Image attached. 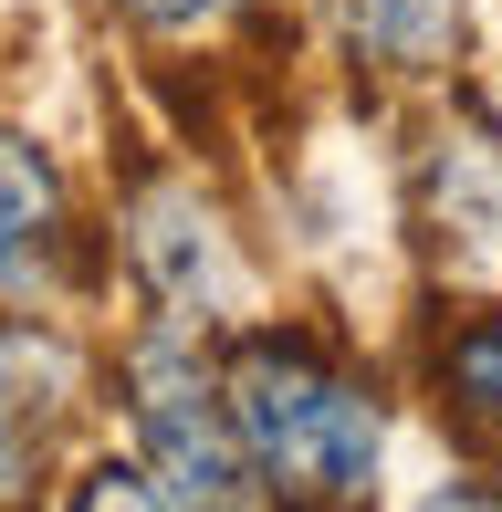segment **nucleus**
I'll list each match as a JSON object with an SVG mask.
<instances>
[{
  "label": "nucleus",
  "instance_id": "nucleus-3",
  "mask_svg": "<svg viewBox=\"0 0 502 512\" xmlns=\"http://www.w3.org/2000/svg\"><path fill=\"white\" fill-rule=\"evenodd\" d=\"M74 408V345L32 314H0V512H32V471Z\"/></svg>",
  "mask_w": 502,
  "mask_h": 512
},
{
  "label": "nucleus",
  "instance_id": "nucleus-4",
  "mask_svg": "<svg viewBox=\"0 0 502 512\" xmlns=\"http://www.w3.org/2000/svg\"><path fill=\"white\" fill-rule=\"evenodd\" d=\"M136 272H147V293L168 304V324H199L220 304V283H231V251H220V220L199 209V189H157L136 199Z\"/></svg>",
  "mask_w": 502,
  "mask_h": 512
},
{
  "label": "nucleus",
  "instance_id": "nucleus-2",
  "mask_svg": "<svg viewBox=\"0 0 502 512\" xmlns=\"http://www.w3.org/2000/svg\"><path fill=\"white\" fill-rule=\"evenodd\" d=\"M126 418H136V471L157 481L168 512H262L251 502V471H241V439H231V408H220V377L178 324L136 335Z\"/></svg>",
  "mask_w": 502,
  "mask_h": 512
},
{
  "label": "nucleus",
  "instance_id": "nucleus-6",
  "mask_svg": "<svg viewBox=\"0 0 502 512\" xmlns=\"http://www.w3.org/2000/svg\"><path fill=\"white\" fill-rule=\"evenodd\" d=\"M335 21L387 74H440L461 53V0H335Z\"/></svg>",
  "mask_w": 502,
  "mask_h": 512
},
{
  "label": "nucleus",
  "instance_id": "nucleus-9",
  "mask_svg": "<svg viewBox=\"0 0 502 512\" xmlns=\"http://www.w3.org/2000/svg\"><path fill=\"white\" fill-rule=\"evenodd\" d=\"M136 21H147V32H210L220 11H231V0H126Z\"/></svg>",
  "mask_w": 502,
  "mask_h": 512
},
{
  "label": "nucleus",
  "instance_id": "nucleus-5",
  "mask_svg": "<svg viewBox=\"0 0 502 512\" xmlns=\"http://www.w3.org/2000/svg\"><path fill=\"white\" fill-rule=\"evenodd\" d=\"M63 272V178L32 136L0 126V293H42Z\"/></svg>",
  "mask_w": 502,
  "mask_h": 512
},
{
  "label": "nucleus",
  "instance_id": "nucleus-1",
  "mask_svg": "<svg viewBox=\"0 0 502 512\" xmlns=\"http://www.w3.org/2000/svg\"><path fill=\"white\" fill-rule=\"evenodd\" d=\"M210 377H220V408H231L251 502H272V512H356L367 502L377 450H387L367 377H346L304 335H241Z\"/></svg>",
  "mask_w": 502,
  "mask_h": 512
},
{
  "label": "nucleus",
  "instance_id": "nucleus-8",
  "mask_svg": "<svg viewBox=\"0 0 502 512\" xmlns=\"http://www.w3.org/2000/svg\"><path fill=\"white\" fill-rule=\"evenodd\" d=\"M63 512H168V502H157V481H147V471H126V460H95V471L74 481V502H63Z\"/></svg>",
  "mask_w": 502,
  "mask_h": 512
},
{
  "label": "nucleus",
  "instance_id": "nucleus-7",
  "mask_svg": "<svg viewBox=\"0 0 502 512\" xmlns=\"http://www.w3.org/2000/svg\"><path fill=\"white\" fill-rule=\"evenodd\" d=\"M440 377H450V398H461L471 418H492V429H502V324H492V314H482V324H461V335H450Z\"/></svg>",
  "mask_w": 502,
  "mask_h": 512
},
{
  "label": "nucleus",
  "instance_id": "nucleus-10",
  "mask_svg": "<svg viewBox=\"0 0 502 512\" xmlns=\"http://www.w3.org/2000/svg\"><path fill=\"white\" fill-rule=\"evenodd\" d=\"M419 512H502V492H471V481H450V492H429Z\"/></svg>",
  "mask_w": 502,
  "mask_h": 512
}]
</instances>
